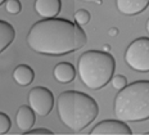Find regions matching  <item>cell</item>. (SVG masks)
I'll return each mask as SVG.
<instances>
[{
    "mask_svg": "<svg viewBox=\"0 0 149 135\" xmlns=\"http://www.w3.org/2000/svg\"><path fill=\"white\" fill-rule=\"evenodd\" d=\"M15 36L14 27L9 22L0 20V54L13 43Z\"/></svg>",
    "mask_w": 149,
    "mask_h": 135,
    "instance_id": "cell-13",
    "label": "cell"
},
{
    "mask_svg": "<svg viewBox=\"0 0 149 135\" xmlns=\"http://www.w3.org/2000/svg\"><path fill=\"white\" fill-rule=\"evenodd\" d=\"M5 9L9 14H18L22 10V4H21L19 0H7L5 1Z\"/></svg>",
    "mask_w": 149,
    "mask_h": 135,
    "instance_id": "cell-15",
    "label": "cell"
},
{
    "mask_svg": "<svg viewBox=\"0 0 149 135\" xmlns=\"http://www.w3.org/2000/svg\"><path fill=\"white\" fill-rule=\"evenodd\" d=\"M53 76L61 84H68L72 83L76 77V70L73 64L70 62H61L54 67L53 70Z\"/></svg>",
    "mask_w": 149,
    "mask_h": 135,
    "instance_id": "cell-11",
    "label": "cell"
},
{
    "mask_svg": "<svg viewBox=\"0 0 149 135\" xmlns=\"http://www.w3.org/2000/svg\"><path fill=\"white\" fill-rule=\"evenodd\" d=\"M5 1H7V0H0V5H3V4H4V3Z\"/></svg>",
    "mask_w": 149,
    "mask_h": 135,
    "instance_id": "cell-23",
    "label": "cell"
},
{
    "mask_svg": "<svg viewBox=\"0 0 149 135\" xmlns=\"http://www.w3.org/2000/svg\"><path fill=\"white\" fill-rule=\"evenodd\" d=\"M111 81H112V86H113L114 89H117V90L123 89V87L127 85V80H126V77L123 76V75H116V76L112 77Z\"/></svg>",
    "mask_w": 149,
    "mask_h": 135,
    "instance_id": "cell-17",
    "label": "cell"
},
{
    "mask_svg": "<svg viewBox=\"0 0 149 135\" xmlns=\"http://www.w3.org/2000/svg\"><path fill=\"white\" fill-rule=\"evenodd\" d=\"M125 62L131 70L149 72V37H139L127 46Z\"/></svg>",
    "mask_w": 149,
    "mask_h": 135,
    "instance_id": "cell-5",
    "label": "cell"
},
{
    "mask_svg": "<svg viewBox=\"0 0 149 135\" xmlns=\"http://www.w3.org/2000/svg\"><path fill=\"white\" fill-rule=\"evenodd\" d=\"M35 73L33 70L27 64H19L13 71V80L19 86H29L33 81Z\"/></svg>",
    "mask_w": 149,
    "mask_h": 135,
    "instance_id": "cell-12",
    "label": "cell"
},
{
    "mask_svg": "<svg viewBox=\"0 0 149 135\" xmlns=\"http://www.w3.org/2000/svg\"><path fill=\"white\" fill-rule=\"evenodd\" d=\"M88 36L76 22L63 18H45L33 24L27 35V45L44 55H66L86 45Z\"/></svg>",
    "mask_w": 149,
    "mask_h": 135,
    "instance_id": "cell-1",
    "label": "cell"
},
{
    "mask_svg": "<svg viewBox=\"0 0 149 135\" xmlns=\"http://www.w3.org/2000/svg\"><path fill=\"white\" fill-rule=\"evenodd\" d=\"M30 107L33 109V112L40 116V117H45L52 112L53 106H54V97L53 93L48 87L44 86H36L30 90L29 95H27Z\"/></svg>",
    "mask_w": 149,
    "mask_h": 135,
    "instance_id": "cell-6",
    "label": "cell"
},
{
    "mask_svg": "<svg viewBox=\"0 0 149 135\" xmlns=\"http://www.w3.org/2000/svg\"><path fill=\"white\" fill-rule=\"evenodd\" d=\"M145 135H149V131H148V133H145Z\"/></svg>",
    "mask_w": 149,
    "mask_h": 135,
    "instance_id": "cell-24",
    "label": "cell"
},
{
    "mask_svg": "<svg viewBox=\"0 0 149 135\" xmlns=\"http://www.w3.org/2000/svg\"><path fill=\"white\" fill-rule=\"evenodd\" d=\"M35 12L42 18H55L61 12V0H35Z\"/></svg>",
    "mask_w": 149,
    "mask_h": 135,
    "instance_id": "cell-9",
    "label": "cell"
},
{
    "mask_svg": "<svg viewBox=\"0 0 149 135\" xmlns=\"http://www.w3.org/2000/svg\"><path fill=\"white\" fill-rule=\"evenodd\" d=\"M145 29H147V32L149 34V18L147 20V23H145Z\"/></svg>",
    "mask_w": 149,
    "mask_h": 135,
    "instance_id": "cell-22",
    "label": "cell"
},
{
    "mask_svg": "<svg viewBox=\"0 0 149 135\" xmlns=\"http://www.w3.org/2000/svg\"><path fill=\"white\" fill-rule=\"evenodd\" d=\"M132 131L129 125L122 120H105L97 124L90 135H131Z\"/></svg>",
    "mask_w": 149,
    "mask_h": 135,
    "instance_id": "cell-7",
    "label": "cell"
},
{
    "mask_svg": "<svg viewBox=\"0 0 149 135\" xmlns=\"http://www.w3.org/2000/svg\"><path fill=\"white\" fill-rule=\"evenodd\" d=\"M80 1H85V3H94V4L102 5V3H103V0H80Z\"/></svg>",
    "mask_w": 149,
    "mask_h": 135,
    "instance_id": "cell-20",
    "label": "cell"
},
{
    "mask_svg": "<svg viewBox=\"0 0 149 135\" xmlns=\"http://www.w3.org/2000/svg\"><path fill=\"white\" fill-rule=\"evenodd\" d=\"M116 61L103 50H88L77 62V72L82 84L90 90H99L112 80Z\"/></svg>",
    "mask_w": 149,
    "mask_h": 135,
    "instance_id": "cell-4",
    "label": "cell"
},
{
    "mask_svg": "<svg viewBox=\"0 0 149 135\" xmlns=\"http://www.w3.org/2000/svg\"><path fill=\"white\" fill-rule=\"evenodd\" d=\"M35 112L33 109L29 106H21L18 108L17 113H15V124H17L18 129L24 134L26 131H29L30 129H32L33 124H35Z\"/></svg>",
    "mask_w": 149,
    "mask_h": 135,
    "instance_id": "cell-10",
    "label": "cell"
},
{
    "mask_svg": "<svg viewBox=\"0 0 149 135\" xmlns=\"http://www.w3.org/2000/svg\"><path fill=\"white\" fill-rule=\"evenodd\" d=\"M74 22H76L77 24H80V26H85V24H88L90 22V18H91V15L86 9H79V10L74 13Z\"/></svg>",
    "mask_w": 149,
    "mask_h": 135,
    "instance_id": "cell-14",
    "label": "cell"
},
{
    "mask_svg": "<svg viewBox=\"0 0 149 135\" xmlns=\"http://www.w3.org/2000/svg\"><path fill=\"white\" fill-rule=\"evenodd\" d=\"M10 129H12V121L9 118V116L0 112V135L9 133Z\"/></svg>",
    "mask_w": 149,
    "mask_h": 135,
    "instance_id": "cell-16",
    "label": "cell"
},
{
    "mask_svg": "<svg viewBox=\"0 0 149 135\" xmlns=\"http://www.w3.org/2000/svg\"><path fill=\"white\" fill-rule=\"evenodd\" d=\"M118 29H117V27H111L109 30H108V35L109 36H117L118 35Z\"/></svg>",
    "mask_w": 149,
    "mask_h": 135,
    "instance_id": "cell-19",
    "label": "cell"
},
{
    "mask_svg": "<svg viewBox=\"0 0 149 135\" xmlns=\"http://www.w3.org/2000/svg\"><path fill=\"white\" fill-rule=\"evenodd\" d=\"M24 134H27V135H53V131L48 130L45 127H39V129H35V130L26 131Z\"/></svg>",
    "mask_w": 149,
    "mask_h": 135,
    "instance_id": "cell-18",
    "label": "cell"
},
{
    "mask_svg": "<svg viewBox=\"0 0 149 135\" xmlns=\"http://www.w3.org/2000/svg\"><path fill=\"white\" fill-rule=\"evenodd\" d=\"M116 7L123 15H138L149 7V0H116Z\"/></svg>",
    "mask_w": 149,
    "mask_h": 135,
    "instance_id": "cell-8",
    "label": "cell"
},
{
    "mask_svg": "<svg viewBox=\"0 0 149 135\" xmlns=\"http://www.w3.org/2000/svg\"><path fill=\"white\" fill-rule=\"evenodd\" d=\"M113 111L125 122L149 120V80L135 81L121 89L114 98Z\"/></svg>",
    "mask_w": 149,
    "mask_h": 135,
    "instance_id": "cell-3",
    "label": "cell"
},
{
    "mask_svg": "<svg viewBox=\"0 0 149 135\" xmlns=\"http://www.w3.org/2000/svg\"><path fill=\"white\" fill-rule=\"evenodd\" d=\"M109 50H111V46L108 45V44H104V45H103V52L109 53Z\"/></svg>",
    "mask_w": 149,
    "mask_h": 135,
    "instance_id": "cell-21",
    "label": "cell"
},
{
    "mask_svg": "<svg viewBox=\"0 0 149 135\" xmlns=\"http://www.w3.org/2000/svg\"><path fill=\"white\" fill-rule=\"evenodd\" d=\"M57 108L61 122L73 133H80L86 129L99 113L98 103L94 98L74 90L59 94Z\"/></svg>",
    "mask_w": 149,
    "mask_h": 135,
    "instance_id": "cell-2",
    "label": "cell"
}]
</instances>
